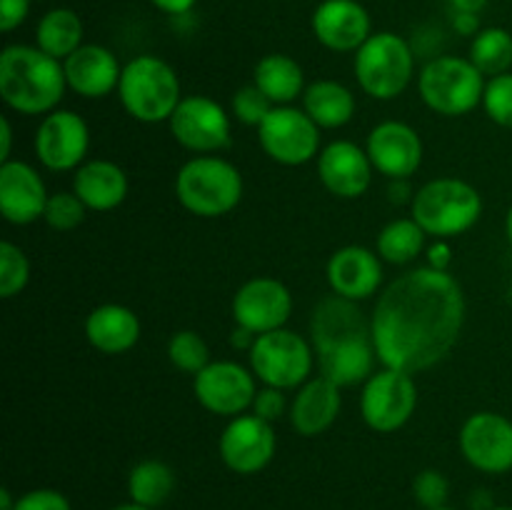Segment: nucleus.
<instances>
[{"mask_svg": "<svg viewBox=\"0 0 512 510\" xmlns=\"http://www.w3.org/2000/svg\"><path fill=\"white\" fill-rule=\"evenodd\" d=\"M35 45L53 58L65 60L83 45V20L70 8H53L35 28Z\"/></svg>", "mask_w": 512, "mask_h": 510, "instance_id": "29", "label": "nucleus"}, {"mask_svg": "<svg viewBox=\"0 0 512 510\" xmlns=\"http://www.w3.org/2000/svg\"><path fill=\"white\" fill-rule=\"evenodd\" d=\"M30 280V260L20 245L0 243V298L10 300L25 290Z\"/></svg>", "mask_w": 512, "mask_h": 510, "instance_id": "34", "label": "nucleus"}, {"mask_svg": "<svg viewBox=\"0 0 512 510\" xmlns=\"http://www.w3.org/2000/svg\"><path fill=\"white\" fill-rule=\"evenodd\" d=\"M110 510H153V508H145V505H138V503H123V505H115V508Z\"/></svg>", "mask_w": 512, "mask_h": 510, "instance_id": "52", "label": "nucleus"}, {"mask_svg": "<svg viewBox=\"0 0 512 510\" xmlns=\"http://www.w3.org/2000/svg\"><path fill=\"white\" fill-rule=\"evenodd\" d=\"M310 343L320 375L340 388L365 383L375 373L378 350L373 343V328L355 300L335 293L320 300L310 318Z\"/></svg>", "mask_w": 512, "mask_h": 510, "instance_id": "2", "label": "nucleus"}, {"mask_svg": "<svg viewBox=\"0 0 512 510\" xmlns=\"http://www.w3.org/2000/svg\"><path fill=\"white\" fill-rule=\"evenodd\" d=\"M118 98L125 113L145 125L168 123L183 100L173 65L158 55H138L123 65Z\"/></svg>", "mask_w": 512, "mask_h": 510, "instance_id": "4", "label": "nucleus"}, {"mask_svg": "<svg viewBox=\"0 0 512 510\" xmlns=\"http://www.w3.org/2000/svg\"><path fill=\"white\" fill-rule=\"evenodd\" d=\"M15 503H18V498H13L8 488L0 490V510H15Z\"/></svg>", "mask_w": 512, "mask_h": 510, "instance_id": "50", "label": "nucleus"}, {"mask_svg": "<svg viewBox=\"0 0 512 510\" xmlns=\"http://www.w3.org/2000/svg\"><path fill=\"white\" fill-rule=\"evenodd\" d=\"M150 3L168 15H185L193 10V5L198 3V0H150Z\"/></svg>", "mask_w": 512, "mask_h": 510, "instance_id": "45", "label": "nucleus"}, {"mask_svg": "<svg viewBox=\"0 0 512 510\" xmlns=\"http://www.w3.org/2000/svg\"><path fill=\"white\" fill-rule=\"evenodd\" d=\"M413 498L423 510L443 508L450 498V480L435 468L420 470L413 480Z\"/></svg>", "mask_w": 512, "mask_h": 510, "instance_id": "38", "label": "nucleus"}, {"mask_svg": "<svg viewBox=\"0 0 512 510\" xmlns=\"http://www.w3.org/2000/svg\"><path fill=\"white\" fill-rule=\"evenodd\" d=\"M453 28L455 33L470 35V38H475L483 30L480 28V15L475 13H453Z\"/></svg>", "mask_w": 512, "mask_h": 510, "instance_id": "43", "label": "nucleus"}, {"mask_svg": "<svg viewBox=\"0 0 512 510\" xmlns=\"http://www.w3.org/2000/svg\"><path fill=\"white\" fill-rule=\"evenodd\" d=\"M85 213H88V208H85L83 200L73 190H63V193L50 195L43 220L48 223V228L58 230V233H68V230L83 225Z\"/></svg>", "mask_w": 512, "mask_h": 510, "instance_id": "35", "label": "nucleus"}, {"mask_svg": "<svg viewBox=\"0 0 512 510\" xmlns=\"http://www.w3.org/2000/svg\"><path fill=\"white\" fill-rule=\"evenodd\" d=\"M63 68L68 90L78 93L80 98L100 100L108 98L110 93H118L123 68L118 55L105 45L83 43L63 60Z\"/></svg>", "mask_w": 512, "mask_h": 510, "instance_id": "23", "label": "nucleus"}, {"mask_svg": "<svg viewBox=\"0 0 512 510\" xmlns=\"http://www.w3.org/2000/svg\"><path fill=\"white\" fill-rule=\"evenodd\" d=\"M258 143L273 163L285 168L318 160L320 128L303 108L295 105H275L268 118L258 128Z\"/></svg>", "mask_w": 512, "mask_h": 510, "instance_id": "11", "label": "nucleus"}, {"mask_svg": "<svg viewBox=\"0 0 512 510\" xmlns=\"http://www.w3.org/2000/svg\"><path fill=\"white\" fill-rule=\"evenodd\" d=\"M48 198L33 165L15 158L0 163V213L10 225H30L43 218Z\"/></svg>", "mask_w": 512, "mask_h": 510, "instance_id": "21", "label": "nucleus"}, {"mask_svg": "<svg viewBox=\"0 0 512 510\" xmlns=\"http://www.w3.org/2000/svg\"><path fill=\"white\" fill-rule=\"evenodd\" d=\"M243 175L220 155H195L175 175V198L198 218H223L243 200Z\"/></svg>", "mask_w": 512, "mask_h": 510, "instance_id": "5", "label": "nucleus"}, {"mask_svg": "<svg viewBox=\"0 0 512 510\" xmlns=\"http://www.w3.org/2000/svg\"><path fill=\"white\" fill-rule=\"evenodd\" d=\"M488 5V0H450V8L453 13H475L480 15Z\"/></svg>", "mask_w": 512, "mask_h": 510, "instance_id": "48", "label": "nucleus"}, {"mask_svg": "<svg viewBox=\"0 0 512 510\" xmlns=\"http://www.w3.org/2000/svg\"><path fill=\"white\" fill-rule=\"evenodd\" d=\"M175 483H178V478H175V470L168 463L155 458L140 460L128 473L130 503L158 510L160 505L168 503V498L175 490Z\"/></svg>", "mask_w": 512, "mask_h": 510, "instance_id": "30", "label": "nucleus"}, {"mask_svg": "<svg viewBox=\"0 0 512 510\" xmlns=\"http://www.w3.org/2000/svg\"><path fill=\"white\" fill-rule=\"evenodd\" d=\"M315 40L333 53H358L373 35V23L358 0H323L310 18Z\"/></svg>", "mask_w": 512, "mask_h": 510, "instance_id": "20", "label": "nucleus"}, {"mask_svg": "<svg viewBox=\"0 0 512 510\" xmlns=\"http://www.w3.org/2000/svg\"><path fill=\"white\" fill-rule=\"evenodd\" d=\"M63 60L38 45L15 43L0 53V98L20 115H48L65 98Z\"/></svg>", "mask_w": 512, "mask_h": 510, "instance_id": "3", "label": "nucleus"}, {"mask_svg": "<svg viewBox=\"0 0 512 510\" xmlns=\"http://www.w3.org/2000/svg\"><path fill=\"white\" fill-rule=\"evenodd\" d=\"M38 163L53 173L78 170L88 160L90 128L75 110L58 108L43 115L33 138Z\"/></svg>", "mask_w": 512, "mask_h": 510, "instance_id": "13", "label": "nucleus"}, {"mask_svg": "<svg viewBox=\"0 0 512 510\" xmlns=\"http://www.w3.org/2000/svg\"><path fill=\"white\" fill-rule=\"evenodd\" d=\"M253 410L258 418H263L265 423H278L285 415V410H290L288 398H285V390L270 388V385H263L258 388V395L253 400Z\"/></svg>", "mask_w": 512, "mask_h": 510, "instance_id": "39", "label": "nucleus"}, {"mask_svg": "<svg viewBox=\"0 0 512 510\" xmlns=\"http://www.w3.org/2000/svg\"><path fill=\"white\" fill-rule=\"evenodd\" d=\"M485 78L470 58L440 55L428 60L418 75L423 103L443 118H463L483 105Z\"/></svg>", "mask_w": 512, "mask_h": 510, "instance_id": "7", "label": "nucleus"}, {"mask_svg": "<svg viewBox=\"0 0 512 510\" xmlns=\"http://www.w3.org/2000/svg\"><path fill=\"white\" fill-rule=\"evenodd\" d=\"M303 110L313 118L320 130H338L345 128L355 118V95L348 85L338 80H315L303 93Z\"/></svg>", "mask_w": 512, "mask_h": 510, "instance_id": "27", "label": "nucleus"}, {"mask_svg": "<svg viewBox=\"0 0 512 510\" xmlns=\"http://www.w3.org/2000/svg\"><path fill=\"white\" fill-rule=\"evenodd\" d=\"M248 358L255 378L280 390H298L315 368L313 343L288 328L258 335Z\"/></svg>", "mask_w": 512, "mask_h": 510, "instance_id": "9", "label": "nucleus"}, {"mask_svg": "<svg viewBox=\"0 0 512 510\" xmlns=\"http://www.w3.org/2000/svg\"><path fill=\"white\" fill-rule=\"evenodd\" d=\"M373 173L368 150L353 140H333L318 155L320 183L335 198H363L373 183Z\"/></svg>", "mask_w": 512, "mask_h": 510, "instance_id": "19", "label": "nucleus"}, {"mask_svg": "<svg viewBox=\"0 0 512 510\" xmlns=\"http://www.w3.org/2000/svg\"><path fill=\"white\" fill-rule=\"evenodd\" d=\"M233 320L240 328H248L250 333L263 335L273 330L285 328V323L293 315V295L288 285L280 283L270 275L250 278L235 290L233 295Z\"/></svg>", "mask_w": 512, "mask_h": 510, "instance_id": "16", "label": "nucleus"}, {"mask_svg": "<svg viewBox=\"0 0 512 510\" xmlns=\"http://www.w3.org/2000/svg\"><path fill=\"white\" fill-rule=\"evenodd\" d=\"M170 135L180 148L195 155L223 153L233 140V120L218 100L208 95H183L168 120Z\"/></svg>", "mask_w": 512, "mask_h": 510, "instance_id": "12", "label": "nucleus"}, {"mask_svg": "<svg viewBox=\"0 0 512 510\" xmlns=\"http://www.w3.org/2000/svg\"><path fill=\"white\" fill-rule=\"evenodd\" d=\"M15 510H73L70 500L60 490L53 488H35L28 490L18 498Z\"/></svg>", "mask_w": 512, "mask_h": 510, "instance_id": "40", "label": "nucleus"}, {"mask_svg": "<svg viewBox=\"0 0 512 510\" xmlns=\"http://www.w3.org/2000/svg\"><path fill=\"white\" fill-rule=\"evenodd\" d=\"M413 198H415V193L413 190H410V185H408V180H390V200H393V203H413Z\"/></svg>", "mask_w": 512, "mask_h": 510, "instance_id": "46", "label": "nucleus"}, {"mask_svg": "<svg viewBox=\"0 0 512 510\" xmlns=\"http://www.w3.org/2000/svg\"><path fill=\"white\" fill-rule=\"evenodd\" d=\"M193 393L208 413L238 418L253 408L258 378L253 370L235 360H213L208 368L193 375Z\"/></svg>", "mask_w": 512, "mask_h": 510, "instance_id": "14", "label": "nucleus"}, {"mask_svg": "<svg viewBox=\"0 0 512 510\" xmlns=\"http://www.w3.org/2000/svg\"><path fill=\"white\" fill-rule=\"evenodd\" d=\"M483 215V195L460 178H435L415 190L410 218L438 240L458 238L475 228Z\"/></svg>", "mask_w": 512, "mask_h": 510, "instance_id": "6", "label": "nucleus"}, {"mask_svg": "<svg viewBox=\"0 0 512 510\" xmlns=\"http://www.w3.org/2000/svg\"><path fill=\"white\" fill-rule=\"evenodd\" d=\"M428 233L415 223V218L390 220L375 240V250L390 265H408L425 250Z\"/></svg>", "mask_w": 512, "mask_h": 510, "instance_id": "31", "label": "nucleus"}, {"mask_svg": "<svg viewBox=\"0 0 512 510\" xmlns=\"http://www.w3.org/2000/svg\"><path fill=\"white\" fill-rule=\"evenodd\" d=\"M470 60L485 78L510 73L512 33L505 28H483L470 43Z\"/></svg>", "mask_w": 512, "mask_h": 510, "instance_id": "32", "label": "nucleus"}, {"mask_svg": "<svg viewBox=\"0 0 512 510\" xmlns=\"http://www.w3.org/2000/svg\"><path fill=\"white\" fill-rule=\"evenodd\" d=\"M168 360L173 363V368L188 375H198L200 370L213 363L208 343L195 330H178V333H173V338L168 340Z\"/></svg>", "mask_w": 512, "mask_h": 510, "instance_id": "33", "label": "nucleus"}, {"mask_svg": "<svg viewBox=\"0 0 512 510\" xmlns=\"http://www.w3.org/2000/svg\"><path fill=\"white\" fill-rule=\"evenodd\" d=\"M128 175L113 160H85L73 173V193L95 213H110L128 198Z\"/></svg>", "mask_w": 512, "mask_h": 510, "instance_id": "25", "label": "nucleus"}, {"mask_svg": "<svg viewBox=\"0 0 512 510\" xmlns=\"http://www.w3.org/2000/svg\"><path fill=\"white\" fill-rule=\"evenodd\" d=\"M143 325L140 318L120 303H103L85 318V338L103 355H123L138 345Z\"/></svg>", "mask_w": 512, "mask_h": 510, "instance_id": "26", "label": "nucleus"}, {"mask_svg": "<svg viewBox=\"0 0 512 510\" xmlns=\"http://www.w3.org/2000/svg\"><path fill=\"white\" fill-rule=\"evenodd\" d=\"M490 510H512V505H493Z\"/></svg>", "mask_w": 512, "mask_h": 510, "instance_id": "53", "label": "nucleus"}, {"mask_svg": "<svg viewBox=\"0 0 512 510\" xmlns=\"http://www.w3.org/2000/svg\"><path fill=\"white\" fill-rule=\"evenodd\" d=\"M13 160V125L8 115L0 118V163Z\"/></svg>", "mask_w": 512, "mask_h": 510, "instance_id": "44", "label": "nucleus"}, {"mask_svg": "<svg viewBox=\"0 0 512 510\" xmlns=\"http://www.w3.org/2000/svg\"><path fill=\"white\" fill-rule=\"evenodd\" d=\"M253 83L273 100V105H293L305 93V73L295 58L285 53H270L258 60Z\"/></svg>", "mask_w": 512, "mask_h": 510, "instance_id": "28", "label": "nucleus"}, {"mask_svg": "<svg viewBox=\"0 0 512 510\" xmlns=\"http://www.w3.org/2000/svg\"><path fill=\"white\" fill-rule=\"evenodd\" d=\"M463 458L475 470L488 475H503L512 470V420L493 410L473 413L458 435Z\"/></svg>", "mask_w": 512, "mask_h": 510, "instance_id": "15", "label": "nucleus"}, {"mask_svg": "<svg viewBox=\"0 0 512 510\" xmlns=\"http://www.w3.org/2000/svg\"><path fill=\"white\" fill-rule=\"evenodd\" d=\"M340 408H343L340 385H335L325 375H318V378H310L308 383L300 385L295 398L290 400L288 418L295 433L303 435V438H315V435H323L325 430L333 428Z\"/></svg>", "mask_w": 512, "mask_h": 510, "instance_id": "24", "label": "nucleus"}, {"mask_svg": "<svg viewBox=\"0 0 512 510\" xmlns=\"http://www.w3.org/2000/svg\"><path fill=\"white\" fill-rule=\"evenodd\" d=\"M450 260H453V250H450V245L445 243V240H438V243H433L428 248V265L435 270H448Z\"/></svg>", "mask_w": 512, "mask_h": 510, "instance_id": "42", "label": "nucleus"}, {"mask_svg": "<svg viewBox=\"0 0 512 510\" xmlns=\"http://www.w3.org/2000/svg\"><path fill=\"white\" fill-rule=\"evenodd\" d=\"M30 0H0V30L13 33L28 20Z\"/></svg>", "mask_w": 512, "mask_h": 510, "instance_id": "41", "label": "nucleus"}, {"mask_svg": "<svg viewBox=\"0 0 512 510\" xmlns=\"http://www.w3.org/2000/svg\"><path fill=\"white\" fill-rule=\"evenodd\" d=\"M370 163L388 180H408L423 165V138L413 125L403 120H383L365 140Z\"/></svg>", "mask_w": 512, "mask_h": 510, "instance_id": "18", "label": "nucleus"}, {"mask_svg": "<svg viewBox=\"0 0 512 510\" xmlns=\"http://www.w3.org/2000/svg\"><path fill=\"white\" fill-rule=\"evenodd\" d=\"M255 338H258V335L250 333L248 328H240V325H235L233 335H230V343H233L235 350H248V353H250V348H253Z\"/></svg>", "mask_w": 512, "mask_h": 510, "instance_id": "47", "label": "nucleus"}, {"mask_svg": "<svg viewBox=\"0 0 512 510\" xmlns=\"http://www.w3.org/2000/svg\"><path fill=\"white\" fill-rule=\"evenodd\" d=\"M493 505V495H490L488 490H475V493L470 495V508L473 510H490Z\"/></svg>", "mask_w": 512, "mask_h": 510, "instance_id": "49", "label": "nucleus"}, {"mask_svg": "<svg viewBox=\"0 0 512 510\" xmlns=\"http://www.w3.org/2000/svg\"><path fill=\"white\" fill-rule=\"evenodd\" d=\"M435 510H455V508H448V505H443V508H435Z\"/></svg>", "mask_w": 512, "mask_h": 510, "instance_id": "54", "label": "nucleus"}, {"mask_svg": "<svg viewBox=\"0 0 512 510\" xmlns=\"http://www.w3.org/2000/svg\"><path fill=\"white\" fill-rule=\"evenodd\" d=\"M465 325V295L448 270L430 265L398 275L370 315L378 360L405 373L443 363Z\"/></svg>", "mask_w": 512, "mask_h": 510, "instance_id": "1", "label": "nucleus"}, {"mask_svg": "<svg viewBox=\"0 0 512 510\" xmlns=\"http://www.w3.org/2000/svg\"><path fill=\"white\" fill-rule=\"evenodd\" d=\"M330 290L340 298H348L360 303L373 295H378L383 285V258L378 250L363 248V245H345L338 248L328 260Z\"/></svg>", "mask_w": 512, "mask_h": 510, "instance_id": "22", "label": "nucleus"}, {"mask_svg": "<svg viewBox=\"0 0 512 510\" xmlns=\"http://www.w3.org/2000/svg\"><path fill=\"white\" fill-rule=\"evenodd\" d=\"M415 408H418V385L413 373L383 365L363 383L360 415L375 433H398L410 423Z\"/></svg>", "mask_w": 512, "mask_h": 510, "instance_id": "10", "label": "nucleus"}, {"mask_svg": "<svg viewBox=\"0 0 512 510\" xmlns=\"http://www.w3.org/2000/svg\"><path fill=\"white\" fill-rule=\"evenodd\" d=\"M505 235H508V243L512 248V205L508 208V215H505Z\"/></svg>", "mask_w": 512, "mask_h": 510, "instance_id": "51", "label": "nucleus"}, {"mask_svg": "<svg viewBox=\"0 0 512 510\" xmlns=\"http://www.w3.org/2000/svg\"><path fill=\"white\" fill-rule=\"evenodd\" d=\"M220 460L238 475H255L270 465L278 450V435L273 423H265L255 413L230 418L218 440Z\"/></svg>", "mask_w": 512, "mask_h": 510, "instance_id": "17", "label": "nucleus"}, {"mask_svg": "<svg viewBox=\"0 0 512 510\" xmlns=\"http://www.w3.org/2000/svg\"><path fill=\"white\" fill-rule=\"evenodd\" d=\"M360 90L373 100H395L405 93L415 75V53L398 33H373L353 60Z\"/></svg>", "mask_w": 512, "mask_h": 510, "instance_id": "8", "label": "nucleus"}, {"mask_svg": "<svg viewBox=\"0 0 512 510\" xmlns=\"http://www.w3.org/2000/svg\"><path fill=\"white\" fill-rule=\"evenodd\" d=\"M273 100L263 93L255 83L243 85L233 93V100H230V115H233L238 123L250 125V128H260L265 118L273 110Z\"/></svg>", "mask_w": 512, "mask_h": 510, "instance_id": "36", "label": "nucleus"}, {"mask_svg": "<svg viewBox=\"0 0 512 510\" xmlns=\"http://www.w3.org/2000/svg\"><path fill=\"white\" fill-rule=\"evenodd\" d=\"M483 110L495 125L512 130V73L488 78L483 95Z\"/></svg>", "mask_w": 512, "mask_h": 510, "instance_id": "37", "label": "nucleus"}]
</instances>
